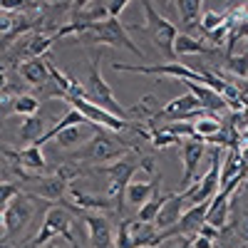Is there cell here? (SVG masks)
<instances>
[{"mask_svg": "<svg viewBox=\"0 0 248 248\" xmlns=\"http://www.w3.org/2000/svg\"><path fill=\"white\" fill-rule=\"evenodd\" d=\"M226 70H231L236 77H248V55H229Z\"/></svg>", "mask_w": 248, "mask_h": 248, "instance_id": "31", "label": "cell"}, {"mask_svg": "<svg viewBox=\"0 0 248 248\" xmlns=\"http://www.w3.org/2000/svg\"><path fill=\"white\" fill-rule=\"evenodd\" d=\"M32 199L25 194V191H20L10 203H8V209L3 211V223H5V233L8 236H17L20 231L25 229V226L30 223L35 209H32Z\"/></svg>", "mask_w": 248, "mask_h": 248, "instance_id": "10", "label": "cell"}, {"mask_svg": "<svg viewBox=\"0 0 248 248\" xmlns=\"http://www.w3.org/2000/svg\"><path fill=\"white\" fill-rule=\"evenodd\" d=\"M99 60H102V55L97 52V55L92 57V70H90V75H87V79H85V85H82V87H85V99L92 102V105H97V107H102L105 112H109V114L124 119L122 105L114 99V92H112V87L107 85V79L102 77Z\"/></svg>", "mask_w": 248, "mask_h": 248, "instance_id": "3", "label": "cell"}, {"mask_svg": "<svg viewBox=\"0 0 248 248\" xmlns=\"http://www.w3.org/2000/svg\"><path fill=\"white\" fill-rule=\"evenodd\" d=\"M176 10H179V17H181V25L186 30H194L201 25V3L199 0H176Z\"/></svg>", "mask_w": 248, "mask_h": 248, "instance_id": "24", "label": "cell"}, {"mask_svg": "<svg viewBox=\"0 0 248 248\" xmlns=\"http://www.w3.org/2000/svg\"><path fill=\"white\" fill-rule=\"evenodd\" d=\"M43 137H45V119H43V117H37V114L25 117L23 124H20V139L37 144Z\"/></svg>", "mask_w": 248, "mask_h": 248, "instance_id": "26", "label": "cell"}, {"mask_svg": "<svg viewBox=\"0 0 248 248\" xmlns=\"http://www.w3.org/2000/svg\"><path fill=\"white\" fill-rule=\"evenodd\" d=\"M5 87H8V75H5V70H0V92Z\"/></svg>", "mask_w": 248, "mask_h": 248, "instance_id": "37", "label": "cell"}, {"mask_svg": "<svg viewBox=\"0 0 248 248\" xmlns=\"http://www.w3.org/2000/svg\"><path fill=\"white\" fill-rule=\"evenodd\" d=\"M55 236H65L70 243H75V238H72V211H67L65 206H52L45 214L37 236L32 238V246L40 248V246L50 243Z\"/></svg>", "mask_w": 248, "mask_h": 248, "instance_id": "7", "label": "cell"}, {"mask_svg": "<svg viewBox=\"0 0 248 248\" xmlns=\"http://www.w3.org/2000/svg\"><path fill=\"white\" fill-rule=\"evenodd\" d=\"M161 102H159V97L156 94H144V97H139L134 105L124 112V117H129V119H137V122H144V124H152L159 119V114H161Z\"/></svg>", "mask_w": 248, "mask_h": 248, "instance_id": "18", "label": "cell"}, {"mask_svg": "<svg viewBox=\"0 0 248 248\" xmlns=\"http://www.w3.org/2000/svg\"><path fill=\"white\" fill-rule=\"evenodd\" d=\"M87 127H92V124H85V127H70L65 132H60L55 137V141L60 144L62 149H70V147H77V144H82V139H87Z\"/></svg>", "mask_w": 248, "mask_h": 248, "instance_id": "27", "label": "cell"}, {"mask_svg": "<svg viewBox=\"0 0 248 248\" xmlns=\"http://www.w3.org/2000/svg\"><path fill=\"white\" fill-rule=\"evenodd\" d=\"M246 236H248V223H246Z\"/></svg>", "mask_w": 248, "mask_h": 248, "instance_id": "40", "label": "cell"}, {"mask_svg": "<svg viewBox=\"0 0 248 248\" xmlns=\"http://www.w3.org/2000/svg\"><path fill=\"white\" fill-rule=\"evenodd\" d=\"M196 236H203V238H209V241H218V238H221V231L214 229V226H209V223H203Z\"/></svg>", "mask_w": 248, "mask_h": 248, "instance_id": "34", "label": "cell"}, {"mask_svg": "<svg viewBox=\"0 0 248 248\" xmlns=\"http://www.w3.org/2000/svg\"><path fill=\"white\" fill-rule=\"evenodd\" d=\"M35 25H37V20L30 13H0V37H5V40L23 37Z\"/></svg>", "mask_w": 248, "mask_h": 248, "instance_id": "16", "label": "cell"}, {"mask_svg": "<svg viewBox=\"0 0 248 248\" xmlns=\"http://www.w3.org/2000/svg\"><path fill=\"white\" fill-rule=\"evenodd\" d=\"M186 209H189V201H186V194H184V191L171 194L167 201H164L161 211H159V216H156V221H154V229H156L159 233H167V231H171L174 226L181 221V216H184V211H186Z\"/></svg>", "mask_w": 248, "mask_h": 248, "instance_id": "13", "label": "cell"}, {"mask_svg": "<svg viewBox=\"0 0 248 248\" xmlns=\"http://www.w3.org/2000/svg\"><path fill=\"white\" fill-rule=\"evenodd\" d=\"M216 47H211L209 43H201L199 37L179 32L174 40V57H184V55H214Z\"/></svg>", "mask_w": 248, "mask_h": 248, "instance_id": "22", "label": "cell"}, {"mask_svg": "<svg viewBox=\"0 0 248 248\" xmlns=\"http://www.w3.org/2000/svg\"><path fill=\"white\" fill-rule=\"evenodd\" d=\"M124 156H127V144L119 141V139H114L109 132L94 127V134L90 137L87 147L82 149L75 159L97 161V164H105V167H107V164H114V161H119V159H124Z\"/></svg>", "mask_w": 248, "mask_h": 248, "instance_id": "4", "label": "cell"}, {"mask_svg": "<svg viewBox=\"0 0 248 248\" xmlns=\"http://www.w3.org/2000/svg\"><path fill=\"white\" fill-rule=\"evenodd\" d=\"M32 184V191L28 194L30 199H47V201H62L65 191L70 189V184H65L60 176H28Z\"/></svg>", "mask_w": 248, "mask_h": 248, "instance_id": "15", "label": "cell"}, {"mask_svg": "<svg viewBox=\"0 0 248 248\" xmlns=\"http://www.w3.org/2000/svg\"><path fill=\"white\" fill-rule=\"evenodd\" d=\"M169 196H171V194H161V191L156 189L154 196L137 211V221H139V223H154L156 216H159V211H161V206H164V201H167Z\"/></svg>", "mask_w": 248, "mask_h": 248, "instance_id": "25", "label": "cell"}, {"mask_svg": "<svg viewBox=\"0 0 248 248\" xmlns=\"http://www.w3.org/2000/svg\"><path fill=\"white\" fill-rule=\"evenodd\" d=\"M20 194V186L17 184H10V181H0V214L8 209V203Z\"/></svg>", "mask_w": 248, "mask_h": 248, "instance_id": "32", "label": "cell"}, {"mask_svg": "<svg viewBox=\"0 0 248 248\" xmlns=\"http://www.w3.org/2000/svg\"><path fill=\"white\" fill-rule=\"evenodd\" d=\"M70 196H72V203L77 206L79 211H85V214H90V211H117L119 206L114 203V201H109L107 196H94V194H82L79 189H75V186H70Z\"/></svg>", "mask_w": 248, "mask_h": 248, "instance_id": "19", "label": "cell"}, {"mask_svg": "<svg viewBox=\"0 0 248 248\" xmlns=\"http://www.w3.org/2000/svg\"><path fill=\"white\" fill-rule=\"evenodd\" d=\"M72 105L75 112H79L82 117H85L87 124H92V127L97 129H105V132H122V129H127L129 127V122L127 119H119L109 112H105L102 107L92 105V102H87L85 97H72V99H65Z\"/></svg>", "mask_w": 248, "mask_h": 248, "instance_id": "8", "label": "cell"}, {"mask_svg": "<svg viewBox=\"0 0 248 248\" xmlns=\"http://www.w3.org/2000/svg\"><path fill=\"white\" fill-rule=\"evenodd\" d=\"M241 171H248V167H243V161H241V152L238 149H229L226 152V156L221 159V189L223 186H229Z\"/></svg>", "mask_w": 248, "mask_h": 248, "instance_id": "23", "label": "cell"}, {"mask_svg": "<svg viewBox=\"0 0 248 248\" xmlns=\"http://www.w3.org/2000/svg\"><path fill=\"white\" fill-rule=\"evenodd\" d=\"M189 248H214V241L203 238V236H196V238L189 243Z\"/></svg>", "mask_w": 248, "mask_h": 248, "instance_id": "36", "label": "cell"}, {"mask_svg": "<svg viewBox=\"0 0 248 248\" xmlns=\"http://www.w3.org/2000/svg\"><path fill=\"white\" fill-rule=\"evenodd\" d=\"M221 25H226V15L214 13V10H206V13L201 15V25H199V30H201L203 37H206V35H211L214 30H218Z\"/></svg>", "mask_w": 248, "mask_h": 248, "instance_id": "30", "label": "cell"}, {"mask_svg": "<svg viewBox=\"0 0 248 248\" xmlns=\"http://www.w3.org/2000/svg\"><path fill=\"white\" fill-rule=\"evenodd\" d=\"M5 161H10L15 169H23L25 174H45L47 169L43 147H37V144H30V147L20 149V152L5 149Z\"/></svg>", "mask_w": 248, "mask_h": 248, "instance_id": "12", "label": "cell"}, {"mask_svg": "<svg viewBox=\"0 0 248 248\" xmlns=\"http://www.w3.org/2000/svg\"><path fill=\"white\" fill-rule=\"evenodd\" d=\"M17 72H20V77H23L28 85H32L37 90H45V85H52V79H50V60H45V57L20 62Z\"/></svg>", "mask_w": 248, "mask_h": 248, "instance_id": "17", "label": "cell"}, {"mask_svg": "<svg viewBox=\"0 0 248 248\" xmlns=\"http://www.w3.org/2000/svg\"><path fill=\"white\" fill-rule=\"evenodd\" d=\"M127 5H132L129 0H107V15L114 17V20H119V15L127 10Z\"/></svg>", "mask_w": 248, "mask_h": 248, "instance_id": "33", "label": "cell"}, {"mask_svg": "<svg viewBox=\"0 0 248 248\" xmlns=\"http://www.w3.org/2000/svg\"><path fill=\"white\" fill-rule=\"evenodd\" d=\"M186 85V90H189V94H194L196 99H199V105H201V109L203 112H221V109H226V99L218 94V92H214L211 87H206V85H196V82H184Z\"/></svg>", "mask_w": 248, "mask_h": 248, "instance_id": "20", "label": "cell"}, {"mask_svg": "<svg viewBox=\"0 0 248 248\" xmlns=\"http://www.w3.org/2000/svg\"><path fill=\"white\" fill-rule=\"evenodd\" d=\"M55 40H57L55 32H30L28 37H23L15 45L13 57L17 60V65L25 62V60H37V57H43L50 50V45L55 43Z\"/></svg>", "mask_w": 248, "mask_h": 248, "instance_id": "11", "label": "cell"}, {"mask_svg": "<svg viewBox=\"0 0 248 248\" xmlns=\"http://www.w3.org/2000/svg\"><path fill=\"white\" fill-rule=\"evenodd\" d=\"M156 189H159L156 179H149V181H132V184L127 186V191H124V201H127L129 206H134V209H141V206L154 196Z\"/></svg>", "mask_w": 248, "mask_h": 248, "instance_id": "21", "label": "cell"}, {"mask_svg": "<svg viewBox=\"0 0 248 248\" xmlns=\"http://www.w3.org/2000/svg\"><path fill=\"white\" fill-rule=\"evenodd\" d=\"M141 167H139V159H134V156H124V159H119V161H114V164H107V167H94L92 171H97V174H105L107 179H109V184H107V199L109 201H114L117 206H122V201H124V191H127V186L132 184V176L139 171Z\"/></svg>", "mask_w": 248, "mask_h": 248, "instance_id": "5", "label": "cell"}, {"mask_svg": "<svg viewBox=\"0 0 248 248\" xmlns=\"http://www.w3.org/2000/svg\"><path fill=\"white\" fill-rule=\"evenodd\" d=\"M40 109V99L32 94H15L13 99V114H23V117H32Z\"/></svg>", "mask_w": 248, "mask_h": 248, "instance_id": "28", "label": "cell"}, {"mask_svg": "<svg viewBox=\"0 0 248 248\" xmlns=\"http://www.w3.org/2000/svg\"><path fill=\"white\" fill-rule=\"evenodd\" d=\"M0 221H3V214H0Z\"/></svg>", "mask_w": 248, "mask_h": 248, "instance_id": "41", "label": "cell"}, {"mask_svg": "<svg viewBox=\"0 0 248 248\" xmlns=\"http://www.w3.org/2000/svg\"><path fill=\"white\" fill-rule=\"evenodd\" d=\"M114 72H137V75H169L184 82H196V85H206L214 92H223L226 79L221 75L206 72V70H194L189 65H181V62H164V65H127V62H112Z\"/></svg>", "mask_w": 248, "mask_h": 248, "instance_id": "1", "label": "cell"}, {"mask_svg": "<svg viewBox=\"0 0 248 248\" xmlns=\"http://www.w3.org/2000/svg\"><path fill=\"white\" fill-rule=\"evenodd\" d=\"M132 226H134V218H124V221H119L117 231H114V248H134V241H132Z\"/></svg>", "mask_w": 248, "mask_h": 248, "instance_id": "29", "label": "cell"}, {"mask_svg": "<svg viewBox=\"0 0 248 248\" xmlns=\"http://www.w3.org/2000/svg\"><path fill=\"white\" fill-rule=\"evenodd\" d=\"M0 248H5V246H0Z\"/></svg>", "mask_w": 248, "mask_h": 248, "instance_id": "42", "label": "cell"}, {"mask_svg": "<svg viewBox=\"0 0 248 248\" xmlns=\"http://www.w3.org/2000/svg\"><path fill=\"white\" fill-rule=\"evenodd\" d=\"M67 211H72L75 216L82 218V223L87 226V233H90V243L92 248H114V229H112V223L107 221V216H97V214H85V211H79L75 203L65 201L62 203Z\"/></svg>", "mask_w": 248, "mask_h": 248, "instance_id": "9", "label": "cell"}, {"mask_svg": "<svg viewBox=\"0 0 248 248\" xmlns=\"http://www.w3.org/2000/svg\"><path fill=\"white\" fill-rule=\"evenodd\" d=\"M144 8V15H147V23H144V28H147V32L152 35L154 40V45L167 55V57H174V40L179 35L176 25L171 23V20H167L156 8L154 3H149V0H144L141 3Z\"/></svg>", "mask_w": 248, "mask_h": 248, "instance_id": "6", "label": "cell"}, {"mask_svg": "<svg viewBox=\"0 0 248 248\" xmlns=\"http://www.w3.org/2000/svg\"><path fill=\"white\" fill-rule=\"evenodd\" d=\"M203 154H206V144L203 141H199V139H184L181 141V161H184L181 186H184V189H189V186L194 184L196 171H199V164L203 161Z\"/></svg>", "mask_w": 248, "mask_h": 248, "instance_id": "14", "label": "cell"}, {"mask_svg": "<svg viewBox=\"0 0 248 248\" xmlns=\"http://www.w3.org/2000/svg\"><path fill=\"white\" fill-rule=\"evenodd\" d=\"M47 248H62V243H50Z\"/></svg>", "mask_w": 248, "mask_h": 248, "instance_id": "38", "label": "cell"}, {"mask_svg": "<svg viewBox=\"0 0 248 248\" xmlns=\"http://www.w3.org/2000/svg\"><path fill=\"white\" fill-rule=\"evenodd\" d=\"M154 164H156L154 156H139V167L147 171V174H156V167H154Z\"/></svg>", "mask_w": 248, "mask_h": 248, "instance_id": "35", "label": "cell"}, {"mask_svg": "<svg viewBox=\"0 0 248 248\" xmlns=\"http://www.w3.org/2000/svg\"><path fill=\"white\" fill-rule=\"evenodd\" d=\"M0 161H5V149H0Z\"/></svg>", "mask_w": 248, "mask_h": 248, "instance_id": "39", "label": "cell"}, {"mask_svg": "<svg viewBox=\"0 0 248 248\" xmlns=\"http://www.w3.org/2000/svg\"><path fill=\"white\" fill-rule=\"evenodd\" d=\"M72 35H90V40L94 43H105V45H112V47H127L132 55L137 57H144V52L132 43L129 37V30L122 20H114V17H107L102 23H94V25H72Z\"/></svg>", "mask_w": 248, "mask_h": 248, "instance_id": "2", "label": "cell"}]
</instances>
